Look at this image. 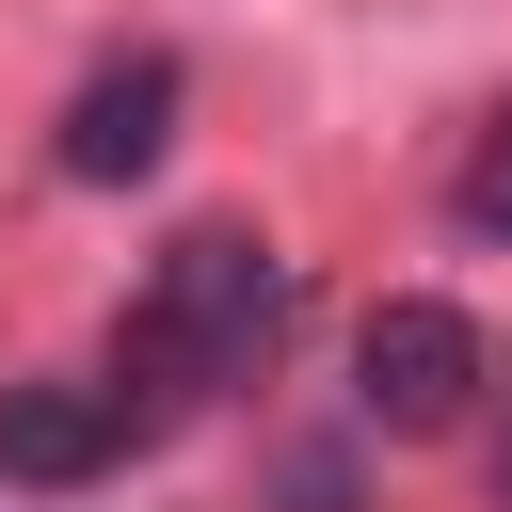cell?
I'll use <instances>...</instances> for the list:
<instances>
[{"instance_id":"obj_5","label":"cell","mask_w":512,"mask_h":512,"mask_svg":"<svg viewBox=\"0 0 512 512\" xmlns=\"http://www.w3.org/2000/svg\"><path fill=\"white\" fill-rule=\"evenodd\" d=\"M448 208H464V240H512V96L480 112V144H464V176H448Z\"/></svg>"},{"instance_id":"obj_2","label":"cell","mask_w":512,"mask_h":512,"mask_svg":"<svg viewBox=\"0 0 512 512\" xmlns=\"http://www.w3.org/2000/svg\"><path fill=\"white\" fill-rule=\"evenodd\" d=\"M352 384H368V416H384V432H464V400H480V320H464V304H432V288H400V304H368Z\"/></svg>"},{"instance_id":"obj_1","label":"cell","mask_w":512,"mask_h":512,"mask_svg":"<svg viewBox=\"0 0 512 512\" xmlns=\"http://www.w3.org/2000/svg\"><path fill=\"white\" fill-rule=\"evenodd\" d=\"M272 336H288V272H272L240 224L160 240V272H144V304H128V368H144L160 400H224V384H256Z\"/></svg>"},{"instance_id":"obj_3","label":"cell","mask_w":512,"mask_h":512,"mask_svg":"<svg viewBox=\"0 0 512 512\" xmlns=\"http://www.w3.org/2000/svg\"><path fill=\"white\" fill-rule=\"evenodd\" d=\"M176 48H128V64H96L80 96H64V176L80 192H128V176H160V144H176Z\"/></svg>"},{"instance_id":"obj_4","label":"cell","mask_w":512,"mask_h":512,"mask_svg":"<svg viewBox=\"0 0 512 512\" xmlns=\"http://www.w3.org/2000/svg\"><path fill=\"white\" fill-rule=\"evenodd\" d=\"M112 448H128V400H112V384H0V480L80 496Z\"/></svg>"}]
</instances>
